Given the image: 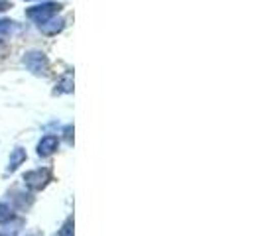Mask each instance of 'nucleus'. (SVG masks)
<instances>
[{
    "label": "nucleus",
    "instance_id": "3",
    "mask_svg": "<svg viewBox=\"0 0 262 236\" xmlns=\"http://www.w3.org/2000/svg\"><path fill=\"white\" fill-rule=\"evenodd\" d=\"M24 181H26L28 189H32V191H39V189H43L46 185L52 181V170L28 171L26 175H24Z\"/></svg>",
    "mask_w": 262,
    "mask_h": 236
},
{
    "label": "nucleus",
    "instance_id": "2",
    "mask_svg": "<svg viewBox=\"0 0 262 236\" xmlns=\"http://www.w3.org/2000/svg\"><path fill=\"white\" fill-rule=\"evenodd\" d=\"M24 65L36 73V75H46L48 69H50V63H48V57L41 52H28L24 55Z\"/></svg>",
    "mask_w": 262,
    "mask_h": 236
},
{
    "label": "nucleus",
    "instance_id": "8",
    "mask_svg": "<svg viewBox=\"0 0 262 236\" xmlns=\"http://www.w3.org/2000/svg\"><path fill=\"white\" fill-rule=\"evenodd\" d=\"M59 236H73V219L71 217L63 223L61 230H59Z\"/></svg>",
    "mask_w": 262,
    "mask_h": 236
},
{
    "label": "nucleus",
    "instance_id": "6",
    "mask_svg": "<svg viewBox=\"0 0 262 236\" xmlns=\"http://www.w3.org/2000/svg\"><path fill=\"white\" fill-rule=\"evenodd\" d=\"M12 219V210L6 203H0V223H6Z\"/></svg>",
    "mask_w": 262,
    "mask_h": 236
},
{
    "label": "nucleus",
    "instance_id": "9",
    "mask_svg": "<svg viewBox=\"0 0 262 236\" xmlns=\"http://www.w3.org/2000/svg\"><path fill=\"white\" fill-rule=\"evenodd\" d=\"M16 22H10V20H0V34H10Z\"/></svg>",
    "mask_w": 262,
    "mask_h": 236
},
{
    "label": "nucleus",
    "instance_id": "5",
    "mask_svg": "<svg viewBox=\"0 0 262 236\" xmlns=\"http://www.w3.org/2000/svg\"><path fill=\"white\" fill-rule=\"evenodd\" d=\"M26 161V150L24 148H16L12 154H10V161H8V173H12V171H16L22 163Z\"/></svg>",
    "mask_w": 262,
    "mask_h": 236
},
{
    "label": "nucleus",
    "instance_id": "1",
    "mask_svg": "<svg viewBox=\"0 0 262 236\" xmlns=\"http://www.w3.org/2000/svg\"><path fill=\"white\" fill-rule=\"evenodd\" d=\"M61 8H63V6H61L59 2H46L43 6H36V8H32V10H28V18L36 20L39 26H41V24L50 22Z\"/></svg>",
    "mask_w": 262,
    "mask_h": 236
},
{
    "label": "nucleus",
    "instance_id": "4",
    "mask_svg": "<svg viewBox=\"0 0 262 236\" xmlns=\"http://www.w3.org/2000/svg\"><path fill=\"white\" fill-rule=\"evenodd\" d=\"M57 146H59L57 136H52V134H50V136H43L38 144V156H41V157L52 156V154H55Z\"/></svg>",
    "mask_w": 262,
    "mask_h": 236
},
{
    "label": "nucleus",
    "instance_id": "7",
    "mask_svg": "<svg viewBox=\"0 0 262 236\" xmlns=\"http://www.w3.org/2000/svg\"><path fill=\"white\" fill-rule=\"evenodd\" d=\"M59 87H61V89H57V91H55V95H57V92H71V91H73V79L67 75V77L59 83Z\"/></svg>",
    "mask_w": 262,
    "mask_h": 236
},
{
    "label": "nucleus",
    "instance_id": "10",
    "mask_svg": "<svg viewBox=\"0 0 262 236\" xmlns=\"http://www.w3.org/2000/svg\"><path fill=\"white\" fill-rule=\"evenodd\" d=\"M8 8H12V2L10 0H0V12H4Z\"/></svg>",
    "mask_w": 262,
    "mask_h": 236
}]
</instances>
